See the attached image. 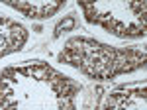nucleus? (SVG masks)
<instances>
[{"mask_svg": "<svg viewBox=\"0 0 147 110\" xmlns=\"http://www.w3.org/2000/svg\"><path fill=\"white\" fill-rule=\"evenodd\" d=\"M28 37H30V32L26 26L12 18L0 16V59L20 51L28 43Z\"/></svg>", "mask_w": 147, "mask_h": 110, "instance_id": "6", "label": "nucleus"}, {"mask_svg": "<svg viewBox=\"0 0 147 110\" xmlns=\"http://www.w3.org/2000/svg\"><path fill=\"white\" fill-rule=\"evenodd\" d=\"M86 24L120 39H141L147 33V0H77Z\"/></svg>", "mask_w": 147, "mask_h": 110, "instance_id": "3", "label": "nucleus"}, {"mask_svg": "<svg viewBox=\"0 0 147 110\" xmlns=\"http://www.w3.org/2000/svg\"><path fill=\"white\" fill-rule=\"evenodd\" d=\"M57 61L77 69L90 81L104 83L143 69L147 55L139 45L116 47L90 35H73L57 53Z\"/></svg>", "mask_w": 147, "mask_h": 110, "instance_id": "2", "label": "nucleus"}, {"mask_svg": "<svg viewBox=\"0 0 147 110\" xmlns=\"http://www.w3.org/2000/svg\"><path fill=\"white\" fill-rule=\"evenodd\" d=\"M82 85L47 61L0 69V108H77Z\"/></svg>", "mask_w": 147, "mask_h": 110, "instance_id": "1", "label": "nucleus"}, {"mask_svg": "<svg viewBox=\"0 0 147 110\" xmlns=\"http://www.w3.org/2000/svg\"><path fill=\"white\" fill-rule=\"evenodd\" d=\"M30 20H47L61 10L67 0H0Z\"/></svg>", "mask_w": 147, "mask_h": 110, "instance_id": "5", "label": "nucleus"}, {"mask_svg": "<svg viewBox=\"0 0 147 110\" xmlns=\"http://www.w3.org/2000/svg\"><path fill=\"white\" fill-rule=\"evenodd\" d=\"M77 26V20H75V14H69V16H65V20H61V22L55 26V37H59L63 32H69V30H73Z\"/></svg>", "mask_w": 147, "mask_h": 110, "instance_id": "7", "label": "nucleus"}, {"mask_svg": "<svg viewBox=\"0 0 147 110\" xmlns=\"http://www.w3.org/2000/svg\"><path fill=\"white\" fill-rule=\"evenodd\" d=\"M147 106V87L145 81H137L129 85H120L106 94L100 108H134L143 110Z\"/></svg>", "mask_w": 147, "mask_h": 110, "instance_id": "4", "label": "nucleus"}]
</instances>
